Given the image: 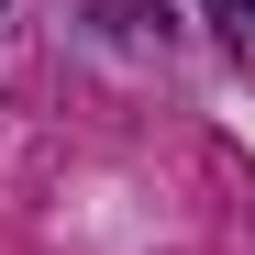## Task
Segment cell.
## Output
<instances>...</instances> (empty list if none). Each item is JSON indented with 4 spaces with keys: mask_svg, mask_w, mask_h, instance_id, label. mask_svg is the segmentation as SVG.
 I'll return each mask as SVG.
<instances>
[{
    "mask_svg": "<svg viewBox=\"0 0 255 255\" xmlns=\"http://www.w3.org/2000/svg\"><path fill=\"white\" fill-rule=\"evenodd\" d=\"M200 11H211V33H222L233 56H255V0H200Z\"/></svg>",
    "mask_w": 255,
    "mask_h": 255,
    "instance_id": "6da1fadb",
    "label": "cell"
}]
</instances>
